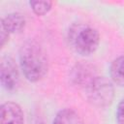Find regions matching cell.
Here are the masks:
<instances>
[{
  "label": "cell",
  "mask_w": 124,
  "mask_h": 124,
  "mask_svg": "<svg viewBox=\"0 0 124 124\" xmlns=\"http://www.w3.org/2000/svg\"><path fill=\"white\" fill-rule=\"evenodd\" d=\"M19 65L21 71L31 82L43 79L48 71V59L45 48L35 40H28L19 49Z\"/></svg>",
  "instance_id": "obj_1"
},
{
  "label": "cell",
  "mask_w": 124,
  "mask_h": 124,
  "mask_svg": "<svg viewBox=\"0 0 124 124\" xmlns=\"http://www.w3.org/2000/svg\"><path fill=\"white\" fill-rule=\"evenodd\" d=\"M70 46L79 55L88 56L96 51L100 44L98 31L84 23H74L68 30Z\"/></svg>",
  "instance_id": "obj_2"
},
{
  "label": "cell",
  "mask_w": 124,
  "mask_h": 124,
  "mask_svg": "<svg viewBox=\"0 0 124 124\" xmlns=\"http://www.w3.org/2000/svg\"><path fill=\"white\" fill-rule=\"evenodd\" d=\"M88 100L95 106L106 107L113 97V87L109 80L104 77H95L85 87Z\"/></svg>",
  "instance_id": "obj_3"
},
{
  "label": "cell",
  "mask_w": 124,
  "mask_h": 124,
  "mask_svg": "<svg viewBox=\"0 0 124 124\" xmlns=\"http://www.w3.org/2000/svg\"><path fill=\"white\" fill-rule=\"evenodd\" d=\"M0 80L3 88L8 91L16 89L19 83V73L15 60L10 56L2 57L0 62Z\"/></svg>",
  "instance_id": "obj_4"
},
{
  "label": "cell",
  "mask_w": 124,
  "mask_h": 124,
  "mask_svg": "<svg viewBox=\"0 0 124 124\" xmlns=\"http://www.w3.org/2000/svg\"><path fill=\"white\" fill-rule=\"evenodd\" d=\"M0 124H23L21 108L14 102H6L0 108Z\"/></svg>",
  "instance_id": "obj_5"
},
{
  "label": "cell",
  "mask_w": 124,
  "mask_h": 124,
  "mask_svg": "<svg viewBox=\"0 0 124 124\" xmlns=\"http://www.w3.org/2000/svg\"><path fill=\"white\" fill-rule=\"evenodd\" d=\"M0 26L9 35L18 33L25 26V18L20 13H12L1 19Z\"/></svg>",
  "instance_id": "obj_6"
},
{
  "label": "cell",
  "mask_w": 124,
  "mask_h": 124,
  "mask_svg": "<svg viewBox=\"0 0 124 124\" xmlns=\"http://www.w3.org/2000/svg\"><path fill=\"white\" fill-rule=\"evenodd\" d=\"M52 124H83V121L75 109L64 108L57 112Z\"/></svg>",
  "instance_id": "obj_7"
},
{
  "label": "cell",
  "mask_w": 124,
  "mask_h": 124,
  "mask_svg": "<svg viewBox=\"0 0 124 124\" xmlns=\"http://www.w3.org/2000/svg\"><path fill=\"white\" fill-rule=\"evenodd\" d=\"M111 80L119 86H124V55L114 59L109 68Z\"/></svg>",
  "instance_id": "obj_8"
},
{
  "label": "cell",
  "mask_w": 124,
  "mask_h": 124,
  "mask_svg": "<svg viewBox=\"0 0 124 124\" xmlns=\"http://www.w3.org/2000/svg\"><path fill=\"white\" fill-rule=\"evenodd\" d=\"M29 5L32 11L34 12V14H36L37 16H45L50 11L52 2L47 0L46 1H30Z\"/></svg>",
  "instance_id": "obj_9"
},
{
  "label": "cell",
  "mask_w": 124,
  "mask_h": 124,
  "mask_svg": "<svg viewBox=\"0 0 124 124\" xmlns=\"http://www.w3.org/2000/svg\"><path fill=\"white\" fill-rule=\"evenodd\" d=\"M116 122L117 124H124V99L120 101L116 108Z\"/></svg>",
  "instance_id": "obj_10"
},
{
  "label": "cell",
  "mask_w": 124,
  "mask_h": 124,
  "mask_svg": "<svg viewBox=\"0 0 124 124\" xmlns=\"http://www.w3.org/2000/svg\"><path fill=\"white\" fill-rule=\"evenodd\" d=\"M9 40V34L0 26V45L1 47H3L6 44V42Z\"/></svg>",
  "instance_id": "obj_11"
}]
</instances>
